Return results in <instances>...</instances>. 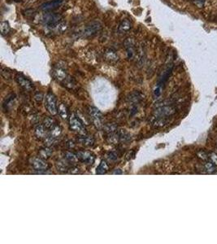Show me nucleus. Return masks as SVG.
Returning a JSON list of instances; mask_svg holds the SVG:
<instances>
[{"label":"nucleus","instance_id":"obj_1","mask_svg":"<svg viewBox=\"0 0 217 244\" xmlns=\"http://www.w3.org/2000/svg\"><path fill=\"white\" fill-rule=\"evenodd\" d=\"M69 126L73 132L77 133L79 135L86 134V130L83 121L75 114H72L69 117Z\"/></svg>","mask_w":217,"mask_h":244},{"label":"nucleus","instance_id":"obj_2","mask_svg":"<svg viewBox=\"0 0 217 244\" xmlns=\"http://www.w3.org/2000/svg\"><path fill=\"white\" fill-rule=\"evenodd\" d=\"M45 107L51 115H56L58 113V105H57L56 97L53 93H47L45 97Z\"/></svg>","mask_w":217,"mask_h":244},{"label":"nucleus","instance_id":"obj_3","mask_svg":"<svg viewBox=\"0 0 217 244\" xmlns=\"http://www.w3.org/2000/svg\"><path fill=\"white\" fill-rule=\"evenodd\" d=\"M30 165L33 168L38 171V173H43V172L48 170V164L46 160L41 157H35L30 160Z\"/></svg>","mask_w":217,"mask_h":244},{"label":"nucleus","instance_id":"obj_4","mask_svg":"<svg viewBox=\"0 0 217 244\" xmlns=\"http://www.w3.org/2000/svg\"><path fill=\"white\" fill-rule=\"evenodd\" d=\"M90 116L91 118L92 122L97 129H100L103 126V115L100 111L96 108H90L89 109Z\"/></svg>","mask_w":217,"mask_h":244},{"label":"nucleus","instance_id":"obj_5","mask_svg":"<svg viewBox=\"0 0 217 244\" xmlns=\"http://www.w3.org/2000/svg\"><path fill=\"white\" fill-rule=\"evenodd\" d=\"M124 46L127 52V57L129 60H132L136 56V43L134 39L132 38H128L124 42Z\"/></svg>","mask_w":217,"mask_h":244},{"label":"nucleus","instance_id":"obj_6","mask_svg":"<svg viewBox=\"0 0 217 244\" xmlns=\"http://www.w3.org/2000/svg\"><path fill=\"white\" fill-rule=\"evenodd\" d=\"M101 24L98 21H93L90 22L89 25H86V27L84 29L83 32V36L85 38H90L97 34L98 32L101 29Z\"/></svg>","mask_w":217,"mask_h":244},{"label":"nucleus","instance_id":"obj_7","mask_svg":"<svg viewBox=\"0 0 217 244\" xmlns=\"http://www.w3.org/2000/svg\"><path fill=\"white\" fill-rule=\"evenodd\" d=\"M79 161L84 163L85 165H92L95 160V156L90 151H80L76 153Z\"/></svg>","mask_w":217,"mask_h":244},{"label":"nucleus","instance_id":"obj_8","mask_svg":"<svg viewBox=\"0 0 217 244\" xmlns=\"http://www.w3.org/2000/svg\"><path fill=\"white\" fill-rule=\"evenodd\" d=\"M16 82L19 84V86L26 91H31L33 89V85L28 79H27L22 74H16Z\"/></svg>","mask_w":217,"mask_h":244},{"label":"nucleus","instance_id":"obj_9","mask_svg":"<svg viewBox=\"0 0 217 244\" xmlns=\"http://www.w3.org/2000/svg\"><path fill=\"white\" fill-rule=\"evenodd\" d=\"M52 73H53V76L55 77V79L61 83H64L65 81L68 78L65 68L63 67H61L60 65L55 67L53 69Z\"/></svg>","mask_w":217,"mask_h":244},{"label":"nucleus","instance_id":"obj_10","mask_svg":"<svg viewBox=\"0 0 217 244\" xmlns=\"http://www.w3.org/2000/svg\"><path fill=\"white\" fill-rule=\"evenodd\" d=\"M63 3V0H52L47 3H43L41 6V9L46 12H50L54 10L59 8Z\"/></svg>","mask_w":217,"mask_h":244},{"label":"nucleus","instance_id":"obj_11","mask_svg":"<svg viewBox=\"0 0 217 244\" xmlns=\"http://www.w3.org/2000/svg\"><path fill=\"white\" fill-rule=\"evenodd\" d=\"M60 16L55 14H49L45 18V23L49 27H55L56 26L60 20Z\"/></svg>","mask_w":217,"mask_h":244},{"label":"nucleus","instance_id":"obj_12","mask_svg":"<svg viewBox=\"0 0 217 244\" xmlns=\"http://www.w3.org/2000/svg\"><path fill=\"white\" fill-rule=\"evenodd\" d=\"M78 143H80L82 145H84L85 146H90L94 145L95 143V139L92 136H89L86 134H82V135H79L78 138Z\"/></svg>","mask_w":217,"mask_h":244},{"label":"nucleus","instance_id":"obj_13","mask_svg":"<svg viewBox=\"0 0 217 244\" xmlns=\"http://www.w3.org/2000/svg\"><path fill=\"white\" fill-rule=\"evenodd\" d=\"M47 128L43 125H38V126L35 128V136L37 137L38 139H45V138L47 136Z\"/></svg>","mask_w":217,"mask_h":244},{"label":"nucleus","instance_id":"obj_14","mask_svg":"<svg viewBox=\"0 0 217 244\" xmlns=\"http://www.w3.org/2000/svg\"><path fill=\"white\" fill-rule=\"evenodd\" d=\"M104 58L107 61H108L109 63H117V61L119 60V57L117 55V53L112 50H107V51L104 52Z\"/></svg>","mask_w":217,"mask_h":244},{"label":"nucleus","instance_id":"obj_15","mask_svg":"<svg viewBox=\"0 0 217 244\" xmlns=\"http://www.w3.org/2000/svg\"><path fill=\"white\" fill-rule=\"evenodd\" d=\"M131 28H132V23H131V21L129 20L128 19H125L123 20L121 23L120 24L118 30H119L120 34H125V33H128L131 29Z\"/></svg>","mask_w":217,"mask_h":244},{"label":"nucleus","instance_id":"obj_16","mask_svg":"<svg viewBox=\"0 0 217 244\" xmlns=\"http://www.w3.org/2000/svg\"><path fill=\"white\" fill-rule=\"evenodd\" d=\"M202 171L207 173H215L216 171V166L211 161H204L202 165Z\"/></svg>","mask_w":217,"mask_h":244},{"label":"nucleus","instance_id":"obj_17","mask_svg":"<svg viewBox=\"0 0 217 244\" xmlns=\"http://www.w3.org/2000/svg\"><path fill=\"white\" fill-rule=\"evenodd\" d=\"M109 170V166L105 160H102L96 168V174L103 175L107 173Z\"/></svg>","mask_w":217,"mask_h":244},{"label":"nucleus","instance_id":"obj_18","mask_svg":"<svg viewBox=\"0 0 217 244\" xmlns=\"http://www.w3.org/2000/svg\"><path fill=\"white\" fill-rule=\"evenodd\" d=\"M38 155H39V157L44 159V160H47L52 155V150L50 149L49 146H46V147H43L39 150Z\"/></svg>","mask_w":217,"mask_h":244},{"label":"nucleus","instance_id":"obj_19","mask_svg":"<svg viewBox=\"0 0 217 244\" xmlns=\"http://www.w3.org/2000/svg\"><path fill=\"white\" fill-rule=\"evenodd\" d=\"M61 133H62V130H61V128H60L59 125H54V126L50 129V133H48V135L56 140L57 138L60 136Z\"/></svg>","mask_w":217,"mask_h":244},{"label":"nucleus","instance_id":"obj_20","mask_svg":"<svg viewBox=\"0 0 217 244\" xmlns=\"http://www.w3.org/2000/svg\"><path fill=\"white\" fill-rule=\"evenodd\" d=\"M68 161H63V160H60L56 163V167L58 170L63 173H68L70 169L69 165H68Z\"/></svg>","mask_w":217,"mask_h":244},{"label":"nucleus","instance_id":"obj_21","mask_svg":"<svg viewBox=\"0 0 217 244\" xmlns=\"http://www.w3.org/2000/svg\"><path fill=\"white\" fill-rule=\"evenodd\" d=\"M58 113L60 114V116L61 117L64 119V120H67L68 118V108L65 106V104L63 103H60L58 107Z\"/></svg>","mask_w":217,"mask_h":244},{"label":"nucleus","instance_id":"obj_22","mask_svg":"<svg viewBox=\"0 0 217 244\" xmlns=\"http://www.w3.org/2000/svg\"><path fill=\"white\" fill-rule=\"evenodd\" d=\"M136 56H138V63L139 64V66H142L143 63H144L145 56H146L145 48L142 45L138 48V55H136Z\"/></svg>","mask_w":217,"mask_h":244},{"label":"nucleus","instance_id":"obj_23","mask_svg":"<svg viewBox=\"0 0 217 244\" xmlns=\"http://www.w3.org/2000/svg\"><path fill=\"white\" fill-rule=\"evenodd\" d=\"M65 160L69 162L70 164H75L79 161L77 155L75 153L71 152V151H67L65 153Z\"/></svg>","mask_w":217,"mask_h":244},{"label":"nucleus","instance_id":"obj_24","mask_svg":"<svg viewBox=\"0 0 217 244\" xmlns=\"http://www.w3.org/2000/svg\"><path fill=\"white\" fill-rule=\"evenodd\" d=\"M129 102L136 103H139L142 99V95L139 92H134L132 93L131 95H129V97L128 98Z\"/></svg>","mask_w":217,"mask_h":244},{"label":"nucleus","instance_id":"obj_25","mask_svg":"<svg viewBox=\"0 0 217 244\" xmlns=\"http://www.w3.org/2000/svg\"><path fill=\"white\" fill-rule=\"evenodd\" d=\"M0 30H1V34L3 35H7L11 30V27H10L9 23L7 21H3L0 24Z\"/></svg>","mask_w":217,"mask_h":244},{"label":"nucleus","instance_id":"obj_26","mask_svg":"<svg viewBox=\"0 0 217 244\" xmlns=\"http://www.w3.org/2000/svg\"><path fill=\"white\" fill-rule=\"evenodd\" d=\"M1 75L5 80H10L12 78V73L8 68L2 67L1 68Z\"/></svg>","mask_w":217,"mask_h":244},{"label":"nucleus","instance_id":"obj_27","mask_svg":"<svg viewBox=\"0 0 217 244\" xmlns=\"http://www.w3.org/2000/svg\"><path fill=\"white\" fill-rule=\"evenodd\" d=\"M55 121H54L53 119H51V118L50 117H46L44 119V121H43V125H44L47 129H49V130H50L52 127L55 125Z\"/></svg>","mask_w":217,"mask_h":244},{"label":"nucleus","instance_id":"obj_28","mask_svg":"<svg viewBox=\"0 0 217 244\" xmlns=\"http://www.w3.org/2000/svg\"><path fill=\"white\" fill-rule=\"evenodd\" d=\"M197 155L199 159H201L203 161H208L209 160V155H208V153H207L205 151H199L197 152Z\"/></svg>","mask_w":217,"mask_h":244},{"label":"nucleus","instance_id":"obj_29","mask_svg":"<svg viewBox=\"0 0 217 244\" xmlns=\"http://www.w3.org/2000/svg\"><path fill=\"white\" fill-rule=\"evenodd\" d=\"M209 155V160L213 163L216 166H217V154L215 152H210L208 153Z\"/></svg>","mask_w":217,"mask_h":244},{"label":"nucleus","instance_id":"obj_30","mask_svg":"<svg viewBox=\"0 0 217 244\" xmlns=\"http://www.w3.org/2000/svg\"><path fill=\"white\" fill-rule=\"evenodd\" d=\"M107 157L109 160H111V161H114V160H116L117 159L118 155H117L116 152H109L107 155Z\"/></svg>","mask_w":217,"mask_h":244},{"label":"nucleus","instance_id":"obj_31","mask_svg":"<svg viewBox=\"0 0 217 244\" xmlns=\"http://www.w3.org/2000/svg\"><path fill=\"white\" fill-rule=\"evenodd\" d=\"M43 98H44V97H43V95H42V93L38 92V93H36L34 95V99L38 102V103H40V102L42 101Z\"/></svg>","mask_w":217,"mask_h":244},{"label":"nucleus","instance_id":"obj_32","mask_svg":"<svg viewBox=\"0 0 217 244\" xmlns=\"http://www.w3.org/2000/svg\"><path fill=\"white\" fill-rule=\"evenodd\" d=\"M193 2L194 3L196 6L201 8V7H203L205 4V0H193Z\"/></svg>","mask_w":217,"mask_h":244},{"label":"nucleus","instance_id":"obj_33","mask_svg":"<svg viewBox=\"0 0 217 244\" xmlns=\"http://www.w3.org/2000/svg\"><path fill=\"white\" fill-rule=\"evenodd\" d=\"M113 174H122V172L120 171V169H117L116 171L113 172Z\"/></svg>","mask_w":217,"mask_h":244}]
</instances>
